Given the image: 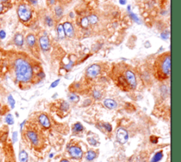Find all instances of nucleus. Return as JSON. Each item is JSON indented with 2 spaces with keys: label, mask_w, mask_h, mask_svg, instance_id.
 I'll use <instances>...</instances> for the list:
<instances>
[{
  "label": "nucleus",
  "mask_w": 181,
  "mask_h": 162,
  "mask_svg": "<svg viewBox=\"0 0 181 162\" xmlns=\"http://www.w3.org/2000/svg\"><path fill=\"white\" fill-rule=\"evenodd\" d=\"M12 67L15 80L20 84L31 82L33 77V68L28 59L24 57H16L13 59Z\"/></svg>",
  "instance_id": "obj_1"
},
{
  "label": "nucleus",
  "mask_w": 181,
  "mask_h": 162,
  "mask_svg": "<svg viewBox=\"0 0 181 162\" xmlns=\"http://www.w3.org/2000/svg\"><path fill=\"white\" fill-rule=\"evenodd\" d=\"M156 70L158 77L161 80L168 78L171 74V54L161 55L156 62Z\"/></svg>",
  "instance_id": "obj_2"
},
{
  "label": "nucleus",
  "mask_w": 181,
  "mask_h": 162,
  "mask_svg": "<svg viewBox=\"0 0 181 162\" xmlns=\"http://www.w3.org/2000/svg\"><path fill=\"white\" fill-rule=\"evenodd\" d=\"M16 13L20 22L24 24L30 22L33 18L32 7L28 1L19 3L16 8Z\"/></svg>",
  "instance_id": "obj_3"
},
{
  "label": "nucleus",
  "mask_w": 181,
  "mask_h": 162,
  "mask_svg": "<svg viewBox=\"0 0 181 162\" xmlns=\"http://www.w3.org/2000/svg\"><path fill=\"white\" fill-rule=\"evenodd\" d=\"M123 74H124L125 80H126L129 88L132 90L135 89L136 86H137V82H136V78L134 73L130 69H126L123 73Z\"/></svg>",
  "instance_id": "obj_4"
},
{
  "label": "nucleus",
  "mask_w": 181,
  "mask_h": 162,
  "mask_svg": "<svg viewBox=\"0 0 181 162\" xmlns=\"http://www.w3.org/2000/svg\"><path fill=\"white\" fill-rule=\"evenodd\" d=\"M101 67L99 65L93 64L88 67V69H86V75L90 79L96 78L101 74Z\"/></svg>",
  "instance_id": "obj_5"
},
{
  "label": "nucleus",
  "mask_w": 181,
  "mask_h": 162,
  "mask_svg": "<svg viewBox=\"0 0 181 162\" xmlns=\"http://www.w3.org/2000/svg\"><path fill=\"white\" fill-rule=\"evenodd\" d=\"M38 43L40 49L44 52H47L50 50L51 44L49 38L47 36H41L38 39Z\"/></svg>",
  "instance_id": "obj_6"
},
{
  "label": "nucleus",
  "mask_w": 181,
  "mask_h": 162,
  "mask_svg": "<svg viewBox=\"0 0 181 162\" xmlns=\"http://www.w3.org/2000/svg\"><path fill=\"white\" fill-rule=\"evenodd\" d=\"M12 43L17 48H22L25 44V38L22 33L17 32L12 38Z\"/></svg>",
  "instance_id": "obj_7"
},
{
  "label": "nucleus",
  "mask_w": 181,
  "mask_h": 162,
  "mask_svg": "<svg viewBox=\"0 0 181 162\" xmlns=\"http://www.w3.org/2000/svg\"><path fill=\"white\" fill-rule=\"evenodd\" d=\"M62 25L67 37L69 38H74L75 36V30L72 23L69 22H65Z\"/></svg>",
  "instance_id": "obj_8"
},
{
  "label": "nucleus",
  "mask_w": 181,
  "mask_h": 162,
  "mask_svg": "<svg viewBox=\"0 0 181 162\" xmlns=\"http://www.w3.org/2000/svg\"><path fill=\"white\" fill-rule=\"evenodd\" d=\"M129 138L128 132L124 128H119L117 131V140L121 144H125L128 142Z\"/></svg>",
  "instance_id": "obj_9"
},
{
  "label": "nucleus",
  "mask_w": 181,
  "mask_h": 162,
  "mask_svg": "<svg viewBox=\"0 0 181 162\" xmlns=\"http://www.w3.org/2000/svg\"><path fill=\"white\" fill-rule=\"evenodd\" d=\"M26 136L30 140V142L35 146H37L40 142V138L39 135L36 131H33L32 130H27L26 132Z\"/></svg>",
  "instance_id": "obj_10"
},
{
  "label": "nucleus",
  "mask_w": 181,
  "mask_h": 162,
  "mask_svg": "<svg viewBox=\"0 0 181 162\" xmlns=\"http://www.w3.org/2000/svg\"><path fill=\"white\" fill-rule=\"evenodd\" d=\"M25 43L29 48H33L37 45V38L33 33H28L25 38Z\"/></svg>",
  "instance_id": "obj_11"
},
{
  "label": "nucleus",
  "mask_w": 181,
  "mask_h": 162,
  "mask_svg": "<svg viewBox=\"0 0 181 162\" xmlns=\"http://www.w3.org/2000/svg\"><path fill=\"white\" fill-rule=\"evenodd\" d=\"M69 152L71 157L74 159H81L83 156V152L79 146H72L69 148Z\"/></svg>",
  "instance_id": "obj_12"
},
{
  "label": "nucleus",
  "mask_w": 181,
  "mask_h": 162,
  "mask_svg": "<svg viewBox=\"0 0 181 162\" xmlns=\"http://www.w3.org/2000/svg\"><path fill=\"white\" fill-rule=\"evenodd\" d=\"M38 120H39L40 124L45 128H49L50 127V122L49 119H48V117L46 115H40L39 117H38Z\"/></svg>",
  "instance_id": "obj_13"
},
{
  "label": "nucleus",
  "mask_w": 181,
  "mask_h": 162,
  "mask_svg": "<svg viewBox=\"0 0 181 162\" xmlns=\"http://www.w3.org/2000/svg\"><path fill=\"white\" fill-rule=\"evenodd\" d=\"M104 106L109 109H114L117 106V102L111 98H106L103 101Z\"/></svg>",
  "instance_id": "obj_14"
},
{
  "label": "nucleus",
  "mask_w": 181,
  "mask_h": 162,
  "mask_svg": "<svg viewBox=\"0 0 181 162\" xmlns=\"http://www.w3.org/2000/svg\"><path fill=\"white\" fill-rule=\"evenodd\" d=\"M57 37L59 38V39L63 40L65 39L66 37V35H65L64 28H63L62 24H59L57 26Z\"/></svg>",
  "instance_id": "obj_15"
},
{
  "label": "nucleus",
  "mask_w": 181,
  "mask_h": 162,
  "mask_svg": "<svg viewBox=\"0 0 181 162\" xmlns=\"http://www.w3.org/2000/svg\"><path fill=\"white\" fill-rule=\"evenodd\" d=\"M87 19L88 20V22H89V24L92 25V26L97 24L99 22V16H98L97 15L93 14H93L88 15V16H87Z\"/></svg>",
  "instance_id": "obj_16"
},
{
  "label": "nucleus",
  "mask_w": 181,
  "mask_h": 162,
  "mask_svg": "<svg viewBox=\"0 0 181 162\" xmlns=\"http://www.w3.org/2000/svg\"><path fill=\"white\" fill-rule=\"evenodd\" d=\"M54 11H55V15L57 19H61L64 14V9L59 5H57L55 7Z\"/></svg>",
  "instance_id": "obj_17"
},
{
  "label": "nucleus",
  "mask_w": 181,
  "mask_h": 162,
  "mask_svg": "<svg viewBox=\"0 0 181 162\" xmlns=\"http://www.w3.org/2000/svg\"><path fill=\"white\" fill-rule=\"evenodd\" d=\"M128 14H129V17H130V18L132 19L134 23H136V24H137L139 25H141L142 24V20L139 19V17L136 14H135L134 13L132 12V11H130V12H128Z\"/></svg>",
  "instance_id": "obj_18"
},
{
  "label": "nucleus",
  "mask_w": 181,
  "mask_h": 162,
  "mask_svg": "<svg viewBox=\"0 0 181 162\" xmlns=\"http://www.w3.org/2000/svg\"><path fill=\"white\" fill-rule=\"evenodd\" d=\"M19 158L20 162H28V156L25 150H22V151L19 152Z\"/></svg>",
  "instance_id": "obj_19"
},
{
  "label": "nucleus",
  "mask_w": 181,
  "mask_h": 162,
  "mask_svg": "<svg viewBox=\"0 0 181 162\" xmlns=\"http://www.w3.org/2000/svg\"><path fill=\"white\" fill-rule=\"evenodd\" d=\"M5 123L9 125H12L14 124V118L12 114L11 113H8L5 117Z\"/></svg>",
  "instance_id": "obj_20"
},
{
  "label": "nucleus",
  "mask_w": 181,
  "mask_h": 162,
  "mask_svg": "<svg viewBox=\"0 0 181 162\" xmlns=\"http://www.w3.org/2000/svg\"><path fill=\"white\" fill-rule=\"evenodd\" d=\"M80 25L83 28H84V29H86V28H88V26H89L90 24H89V22H88L87 16L83 17V18L81 19Z\"/></svg>",
  "instance_id": "obj_21"
},
{
  "label": "nucleus",
  "mask_w": 181,
  "mask_h": 162,
  "mask_svg": "<svg viewBox=\"0 0 181 162\" xmlns=\"http://www.w3.org/2000/svg\"><path fill=\"white\" fill-rule=\"evenodd\" d=\"M7 101H8V103L11 108H14L15 105H16V101H15V99L13 98V96L11 95V94H9V95L7 96Z\"/></svg>",
  "instance_id": "obj_22"
},
{
  "label": "nucleus",
  "mask_w": 181,
  "mask_h": 162,
  "mask_svg": "<svg viewBox=\"0 0 181 162\" xmlns=\"http://www.w3.org/2000/svg\"><path fill=\"white\" fill-rule=\"evenodd\" d=\"M45 23L48 27H53L54 26V20L49 15H46L45 16Z\"/></svg>",
  "instance_id": "obj_23"
},
{
  "label": "nucleus",
  "mask_w": 181,
  "mask_h": 162,
  "mask_svg": "<svg viewBox=\"0 0 181 162\" xmlns=\"http://www.w3.org/2000/svg\"><path fill=\"white\" fill-rule=\"evenodd\" d=\"M7 38V31L5 28L0 24V42L3 41Z\"/></svg>",
  "instance_id": "obj_24"
},
{
  "label": "nucleus",
  "mask_w": 181,
  "mask_h": 162,
  "mask_svg": "<svg viewBox=\"0 0 181 162\" xmlns=\"http://www.w3.org/2000/svg\"><path fill=\"white\" fill-rule=\"evenodd\" d=\"M163 158L162 152H159L154 156L151 162H159Z\"/></svg>",
  "instance_id": "obj_25"
},
{
  "label": "nucleus",
  "mask_w": 181,
  "mask_h": 162,
  "mask_svg": "<svg viewBox=\"0 0 181 162\" xmlns=\"http://www.w3.org/2000/svg\"><path fill=\"white\" fill-rule=\"evenodd\" d=\"M79 96L74 94H71L69 95V100L71 102H73V103H76V102L79 101Z\"/></svg>",
  "instance_id": "obj_26"
},
{
  "label": "nucleus",
  "mask_w": 181,
  "mask_h": 162,
  "mask_svg": "<svg viewBox=\"0 0 181 162\" xmlns=\"http://www.w3.org/2000/svg\"><path fill=\"white\" fill-rule=\"evenodd\" d=\"M96 157V153L95 152L92 151V150H90V151H88L87 153V155H86V159H87L88 161H92V160H93L95 159Z\"/></svg>",
  "instance_id": "obj_27"
},
{
  "label": "nucleus",
  "mask_w": 181,
  "mask_h": 162,
  "mask_svg": "<svg viewBox=\"0 0 181 162\" xmlns=\"http://www.w3.org/2000/svg\"><path fill=\"white\" fill-rule=\"evenodd\" d=\"M169 36H170V32L168 30H164L161 33V35H160V37L163 40H167L169 38Z\"/></svg>",
  "instance_id": "obj_28"
},
{
  "label": "nucleus",
  "mask_w": 181,
  "mask_h": 162,
  "mask_svg": "<svg viewBox=\"0 0 181 162\" xmlns=\"http://www.w3.org/2000/svg\"><path fill=\"white\" fill-rule=\"evenodd\" d=\"M83 130H84V127L81 123H77L74 125V130L75 132H81Z\"/></svg>",
  "instance_id": "obj_29"
},
{
  "label": "nucleus",
  "mask_w": 181,
  "mask_h": 162,
  "mask_svg": "<svg viewBox=\"0 0 181 162\" xmlns=\"http://www.w3.org/2000/svg\"><path fill=\"white\" fill-rule=\"evenodd\" d=\"M93 96L95 99H97V100L100 99L102 96V94L100 91L95 90V91H93Z\"/></svg>",
  "instance_id": "obj_30"
},
{
  "label": "nucleus",
  "mask_w": 181,
  "mask_h": 162,
  "mask_svg": "<svg viewBox=\"0 0 181 162\" xmlns=\"http://www.w3.org/2000/svg\"><path fill=\"white\" fill-rule=\"evenodd\" d=\"M74 62H73L72 60H69V62L67 65H65V66L64 67V68L65 69H66V70L69 71V70H70V69L72 68L73 66H74Z\"/></svg>",
  "instance_id": "obj_31"
},
{
  "label": "nucleus",
  "mask_w": 181,
  "mask_h": 162,
  "mask_svg": "<svg viewBox=\"0 0 181 162\" xmlns=\"http://www.w3.org/2000/svg\"><path fill=\"white\" fill-rule=\"evenodd\" d=\"M69 108V104L68 102L67 101H64L61 105V108L63 110V111H67Z\"/></svg>",
  "instance_id": "obj_32"
},
{
  "label": "nucleus",
  "mask_w": 181,
  "mask_h": 162,
  "mask_svg": "<svg viewBox=\"0 0 181 162\" xmlns=\"http://www.w3.org/2000/svg\"><path fill=\"white\" fill-rule=\"evenodd\" d=\"M11 139H12V142H13V143H15V142H17V140H18V132H17L16 131L13 132Z\"/></svg>",
  "instance_id": "obj_33"
},
{
  "label": "nucleus",
  "mask_w": 181,
  "mask_h": 162,
  "mask_svg": "<svg viewBox=\"0 0 181 162\" xmlns=\"http://www.w3.org/2000/svg\"><path fill=\"white\" fill-rule=\"evenodd\" d=\"M88 143H89L90 145H93L95 146L96 145V144H97V141H96L95 139L93 138V137H90V138H88L87 139Z\"/></svg>",
  "instance_id": "obj_34"
},
{
  "label": "nucleus",
  "mask_w": 181,
  "mask_h": 162,
  "mask_svg": "<svg viewBox=\"0 0 181 162\" xmlns=\"http://www.w3.org/2000/svg\"><path fill=\"white\" fill-rule=\"evenodd\" d=\"M59 82H60V80L59 79H58V80L54 81V82L52 83L51 85H50V88H55L57 87V86H58V84H59Z\"/></svg>",
  "instance_id": "obj_35"
},
{
  "label": "nucleus",
  "mask_w": 181,
  "mask_h": 162,
  "mask_svg": "<svg viewBox=\"0 0 181 162\" xmlns=\"http://www.w3.org/2000/svg\"><path fill=\"white\" fill-rule=\"evenodd\" d=\"M103 127L107 131H108V132H111V131H112V126H111V125H110L109 123H105V124H104Z\"/></svg>",
  "instance_id": "obj_36"
},
{
  "label": "nucleus",
  "mask_w": 181,
  "mask_h": 162,
  "mask_svg": "<svg viewBox=\"0 0 181 162\" xmlns=\"http://www.w3.org/2000/svg\"><path fill=\"white\" fill-rule=\"evenodd\" d=\"M0 3L3 4L7 5L9 7V4H10V3H9V0H0Z\"/></svg>",
  "instance_id": "obj_37"
},
{
  "label": "nucleus",
  "mask_w": 181,
  "mask_h": 162,
  "mask_svg": "<svg viewBox=\"0 0 181 162\" xmlns=\"http://www.w3.org/2000/svg\"><path fill=\"white\" fill-rule=\"evenodd\" d=\"M38 76L40 79H43L45 77V74H44L43 72H39L38 74Z\"/></svg>",
  "instance_id": "obj_38"
},
{
  "label": "nucleus",
  "mask_w": 181,
  "mask_h": 162,
  "mask_svg": "<svg viewBox=\"0 0 181 162\" xmlns=\"http://www.w3.org/2000/svg\"><path fill=\"white\" fill-rule=\"evenodd\" d=\"M128 2V0H119V3L121 5H125Z\"/></svg>",
  "instance_id": "obj_39"
},
{
  "label": "nucleus",
  "mask_w": 181,
  "mask_h": 162,
  "mask_svg": "<svg viewBox=\"0 0 181 162\" xmlns=\"http://www.w3.org/2000/svg\"><path fill=\"white\" fill-rule=\"evenodd\" d=\"M151 43H150L149 41H147L145 43H144V47H145L146 48H149L150 47H151Z\"/></svg>",
  "instance_id": "obj_40"
},
{
  "label": "nucleus",
  "mask_w": 181,
  "mask_h": 162,
  "mask_svg": "<svg viewBox=\"0 0 181 162\" xmlns=\"http://www.w3.org/2000/svg\"><path fill=\"white\" fill-rule=\"evenodd\" d=\"M69 16L72 19H73L75 16V13L73 12V11H71V12H69Z\"/></svg>",
  "instance_id": "obj_41"
},
{
  "label": "nucleus",
  "mask_w": 181,
  "mask_h": 162,
  "mask_svg": "<svg viewBox=\"0 0 181 162\" xmlns=\"http://www.w3.org/2000/svg\"><path fill=\"white\" fill-rule=\"evenodd\" d=\"M26 120H24V122L21 123V125H20V129H21V131H22V130H23V127L24 126V125H25V123H26Z\"/></svg>",
  "instance_id": "obj_42"
},
{
  "label": "nucleus",
  "mask_w": 181,
  "mask_h": 162,
  "mask_svg": "<svg viewBox=\"0 0 181 162\" xmlns=\"http://www.w3.org/2000/svg\"><path fill=\"white\" fill-rule=\"evenodd\" d=\"M49 3L50 5H54L55 4V3H56V0H50Z\"/></svg>",
  "instance_id": "obj_43"
},
{
  "label": "nucleus",
  "mask_w": 181,
  "mask_h": 162,
  "mask_svg": "<svg viewBox=\"0 0 181 162\" xmlns=\"http://www.w3.org/2000/svg\"><path fill=\"white\" fill-rule=\"evenodd\" d=\"M131 8H132L131 5L128 6V7H127V11H128V12H130V11H131Z\"/></svg>",
  "instance_id": "obj_44"
},
{
  "label": "nucleus",
  "mask_w": 181,
  "mask_h": 162,
  "mask_svg": "<svg viewBox=\"0 0 181 162\" xmlns=\"http://www.w3.org/2000/svg\"><path fill=\"white\" fill-rule=\"evenodd\" d=\"M61 162H69V161H67V160H66V159H62L61 161Z\"/></svg>",
  "instance_id": "obj_45"
},
{
  "label": "nucleus",
  "mask_w": 181,
  "mask_h": 162,
  "mask_svg": "<svg viewBox=\"0 0 181 162\" xmlns=\"http://www.w3.org/2000/svg\"><path fill=\"white\" fill-rule=\"evenodd\" d=\"M53 154H50V157H53Z\"/></svg>",
  "instance_id": "obj_46"
},
{
  "label": "nucleus",
  "mask_w": 181,
  "mask_h": 162,
  "mask_svg": "<svg viewBox=\"0 0 181 162\" xmlns=\"http://www.w3.org/2000/svg\"><path fill=\"white\" fill-rule=\"evenodd\" d=\"M7 162H12V161H7Z\"/></svg>",
  "instance_id": "obj_47"
}]
</instances>
